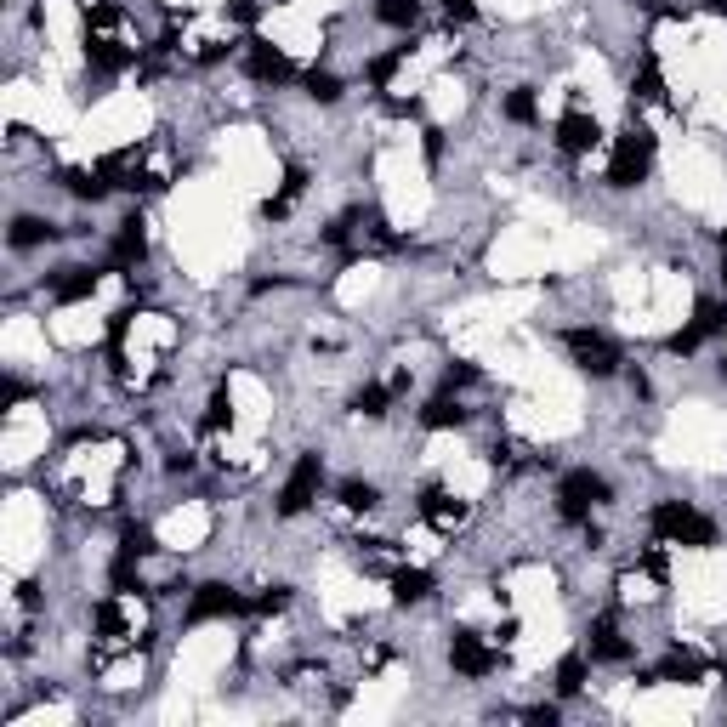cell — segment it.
I'll return each mask as SVG.
<instances>
[{"label":"cell","instance_id":"6da1fadb","mask_svg":"<svg viewBox=\"0 0 727 727\" xmlns=\"http://www.w3.org/2000/svg\"><path fill=\"white\" fill-rule=\"evenodd\" d=\"M648 523H654V540H665V546H693V551L716 546V523L688 500H659Z\"/></svg>","mask_w":727,"mask_h":727},{"label":"cell","instance_id":"7a4b0ae2","mask_svg":"<svg viewBox=\"0 0 727 727\" xmlns=\"http://www.w3.org/2000/svg\"><path fill=\"white\" fill-rule=\"evenodd\" d=\"M654 171V131L648 125H625L608 154V188H637Z\"/></svg>","mask_w":727,"mask_h":727},{"label":"cell","instance_id":"3957f363","mask_svg":"<svg viewBox=\"0 0 727 727\" xmlns=\"http://www.w3.org/2000/svg\"><path fill=\"white\" fill-rule=\"evenodd\" d=\"M319 483H324V455H302L296 472L284 478L279 489V517H302L313 500H319Z\"/></svg>","mask_w":727,"mask_h":727},{"label":"cell","instance_id":"277c9868","mask_svg":"<svg viewBox=\"0 0 727 727\" xmlns=\"http://www.w3.org/2000/svg\"><path fill=\"white\" fill-rule=\"evenodd\" d=\"M563 347H568V358H574L586 375H614V370H620V347H614L603 330H568Z\"/></svg>","mask_w":727,"mask_h":727},{"label":"cell","instance_id":"5b68a950","mask_svg":"<svg viewBox=\"0 0 727 727\" xmlns=\"http://www.w3.org/2000/svg\"><path fill=\"white\" fill-rule=\"evenodd\" d=\"M245 597L233 586H222V580H211V586L194 591V603H188V625H205V620H233V614H245Z\"/></svg>","mask_w":727,"mask_h":727},{"label":"cell","instance_id":"8992f818","mask_svg":"<svg viewBox=\"0 0 727 727\" xmlns=\"http://www.w3.org/2000/svg\"><path fill=\"white\" fill-rule=\"evenodd\" d=\"M722 330H727V302H699V307H693V324H682L665 347H671V353H693L699 341L722 336Z\"/></svg>","mask_w":727,"mask_h":727},{"label":"cell","instance_id":"52a82bcc","mask_svg":"<svg viewBox=\"0 0 727 727\" xmlns=\"http://www.w3.org/2000/svg\"><path fill=\"white\" fill-rule=\"evenodd\" d=\"M449 665L461 676H489L500 665V648H489L478 631H455V637H449Z\"/></svg>","mask_w":727,"mask_h":727},{"label":"cell","instance_id":"ba28073f","mask_svg":"<svg viewBox=\"0 0 727 727\" xmlns=\"http://www.w3.org/2000/svg\"><path fill=\"white\" fill-rule=\"evenodd\" d=\"M597 142H603V125L591 120L586 108H568L563 120H557V148L563 154H591Z\"/></svg>","mask_w":727,"mask_h":727},{"label":"cell","instance_id":"9c48e42d","mask_svg":"<svg viewBox=\"0 0 727 727\" xmlns=\"http://www.w3.org/2000/svg\"><path fill=\"white\" fill-rule=\"evenodd\" d=\"M245 69H250V80H262V86H284V80L296 74V63H290L279 46H262V40H250V46H245Z\"/></svg>","mask_w":727,"mask_h":727},{"label":"cell","instance_id":"30bf717a","mask_svg":"<svg viewBox=\"0 0 727 727\" xmlns=\"http://www.w3.org/2000/svg\"><path fill=\"white\" fill-rule=\"evenodd\" d=\"M421 517L438 534H455V529H466V517H472V512H466V500H455L449 489H426V495H421Z\"/></svg>","mask_w":727,"mask_h":727},{"label":"cell","instance_id":"8fae6325","mask_svg":"<svg viewBox=\"0 0 727 727\" xmlns=\"http://www.w3.org/2000/svg\"><path fill=\"white\" fill-rule=\"evenodd\" d=\"M591 659H603V665H625V659H631L614 614H597V620H591Z\"/></svg>","mask_w":727,"mask_h":727},{"label":"cell","instance_id":"7c38bea8","mask_svg":"<svg viewBox=\"0 0 727 727\" xmlns=\"http://www.w3.org/2000/svg\"><path fill=\"white\" fill-rule=\"evenodd\" d=\"M86 63L97 74H120V69H131V63H137V52H131V46H120V40H108V35H86Z\"/></svg>","mask_w":727,"mask_h":727},{"label":"cell","instance_id":"4fadbf2b","mask_svg":"<svg viewBox=\"0 0 727 727\" xmlns=\"http://www.w3.org/2000/svg\"><path fill=\"white\" fill-rule=\"evenodd\" d=\"M148 256V233H142V216H125L120 233H114V267H137Z\"/></svg>","mask_w":727,"mask_h":727},{"label":"cell","instance_id":"5bb4252c","mask_svg":"<svg viewBox=\"0 0 727 727\" xmlns=\"http://www.w3.org/2000/svg\"><path fill=\"white\" fill-rule=\"evenodd\" d=\"M97 284H103V273H97V267H69V273L52 284V296L63 307H74V302H86V296H97Z\"/></svg>","mask_w":727,"mask_h":727},{"label":"cell","instance_id":"9a60e30c","mask_svg":"<svg viewBox=\"0 0 727 727\" xmlns=\"http://www.w3.org/2000/svg\"><path fill=\"white\" fill-rule=\"evenodd\" d=\"M426 597H432V574H426V568H398V574H392V603L398 608L426 603Z\"/></svg>","mask_w":727,"mask_h":727},{"label":"cell","instance_id":"2e32d148","mask_svg":"<svg viewBox=\"0 0 727 727\" xmlns=\"http://www.w3.org/2000/svg\"><path fill=\"white\" fill-rule=\"evenodd\" d=\"M421 426H426V432H449V426H466V404L444 392V398H432V404L421 409Z\"/></svg>","mask_w":727,"mask_h":727},{"label":"cell","instance_id":"e0dca14e","mask_svg":"<svg viewBox=\"0 0 727 727\" xmlns=\"http://www.w3.org/2000/svg\"><path fill=\"white\" fill-rule=\"evenodd\" d=\"M302 188H307V171H302V165H290V171H284V188L262 205V216H267V222H273V216H284L296 199H302Z\"/></svg>","mask_w":727,"mask_h":727},{"label":"cell","instance_id":"ac0fdd59","mask_svg":"<svg viewBox=\"0 0 727 727\" xmlns=\"http://www.w3.org/2000/svg\"><path fill=\"white\" fill-rule=\"evenodd\" d=\"M659 676H665V682H705V659H699V654H682V648H676V654H665Z\"/></svg>","mask_w":727,"mask_h":727},{"label":"cell","instance_id":"d6986e66","mask_svg":"<svg viewBox=\"0 0 727 727\" xmlns=\"http://www.w3.org/2000/svg\"><path fill=\"white\" fill-rule=\"evenodd\" d=\"M63 188H69L74 199H103L114 182H108L103 171H80V165H74V171H63Z\"/></svg>","mask_w":727,"mask_h":727},{"label":"cell","instance_id":"ffe728a7","mask_svg":"<svg viewBox=\"0 0 727 727\" xmlns=\"http://www.w3.org/2000/svg\"><path fill=\"white\" fill-rule=\"evenodd\" d=\"M120 557H125V563H142V557H154V529H148V523H125Z\"/></svg>","mask_w":727,"mask_h":727},{"label":"cell","instance_id":"44dd1931","mask_svg":"<svg viewBox=\"0 0 727 727\" xmlns=\"http://www.w3.org/2000/svg\"><path fill=\"white\" fill-rule=\"evenodd\" d=\"M375 18L392 23V29H415V18H421V0H375Z\"/></svg>","mask_w":727,"mask_h":727},{"label":"cell","instance_id":"7402d4cb","mask_svg":"<svg viewBox=\"0 0 727 727\" xmlns=\"http://www.w3.org/2000/svg\"><path fill=\"white\" fill-rule=\"evenodd\" d=\"M387 404H392V381H387V387H381V381H364V387L353 392L358 415H387Z\"/></svg>","mask_w":727,"mask_h":727},{"label":"cell","instance_id":"603a6c76","mask_svg":"<svg viewBox=\"0 0 727 727\" xmlns=\"http://www.w3.org/2000/svg\"><path fill=\"white\" fill-rule=\"evenodd\" d=\"M341 506H347V512H375V506H381V489H375V483L347 478V483H341Z\"/></svg>","mask_w":727,"mask_h":727},{"label":"cell","instance_id":"cb8c5ba5","mask_svg":"<svg viewBox=\"0 0 727 727\" xmlns=\"http://www.w3.org/2000/svg\"><path fill=\"white\" fill-rule=\"evenodd\" d=\"M586 671H591L586 654H568L563 665H557V693H563V699H574V693L586 688Z\"/></svg>","mask_w":727,"mask_h":727},{"label":"cell","instance_id":"d4e9b609","mask_svg":"<svg viewBox=\"0 0 727 727\" xmlns=\"http://www.w3.org/2000/svg\"><path fill=\"white\" fill-rule=\"evenodd\" d=\"M40 239H52V222H40V216H18L12 222V250H35Z\"/></svg>","mask_w":727,"mask_h":727},{"label":"cell","instance_id":"484cf974","mask_svg":"<svg viewBox=\"0 0 727 727\" xmlns=\"http://www.w3.org/2000/svg\"><path fill=\"white\" fill-rule=\"evenodd\" d=\"M500 114H506L512 125H534V114H540V108H534V91H529V86L506 91V103H500Z\"/></svg>","mask_w":727,"mask_h":727},{"label":"cell","instance_id":"4316f807","mask_svg":"<svg viewBox=\"0 0 727 727\" xmlns=\"http://www.w3.org/2000/svg\"><path fill=\"white\" fill-rule=\"evenodd\" d=\"M120 6H108V0H91L86 6V35H114L120 29Z\"/></svg>","mask_w":727,"mask_h":727},{"label":"cell","instance_id":"83f0119b","mask_svg":"<svg viewBox=\"0 0 727 727\" xmlns=\"http://www.w3.org/2000/svg\"><path fill=\"white\" fill-rule=\"evenodd\" d=\"M91 625H97V637H103V642L125 637V608H120V603H97V614H91Z\"/></svg>","mask_w":727,"mask_h":727},{"label":"cell","instance_id":"f1b7e54d","mask_svg":"<svg viewBox=\"0 0 727 727\" xmlns=\"http://www.w3.org/2000/svg\"><path fill=\"white\" fill-rule=\"evenodd\" d=\"M404 63H409V46H398V52H381V57L370 63V80H375L381 91H387V86H392V74L404 69Z\"/></svg>","mask_w":727,"mask_h":727},{"label":"cell","instance_id":"f546056e","mask_svg":"<svg viewBox=\"0 0 727 727\" xmlns=\"http://www.w3.org/2000/svg\"><path fill=\"white\" fill-rule=\"evenodd\" d=\"M307 97H313V103H336V97H341V80L330 69H313V74H307Z\"/></svg>","mask_w":727,"mask_h":727},{"label":"cell","instance_id":"4dcf8cb0","mask_svg":"<svg viewBox=\"0 0 727 727\" xmlns=\"http://www.w3.org/2000/svg\"><path fill=\"white\" fill-rule=\"evenodd\" d=\"M637 97H642V103H665V80H659L654 63H642V74H637Z\"/></svg>","mask_w":727,"mask_h":727},{"label":"cell","instance_id":"1f68e13d","mask_svg":"<svg viewBox=\"0 0 727 727\" xmlns=\"http://www.w3.org/2000/svg\"><path fill=\"white\" fill-rule=\"evenodd\" d=\"M205 426H211V432H222V426H233V409H228V392H216V398H211V409H205Z\"/></svg>","mask_w":727,"mask_h":727},{"label":"cell","instance_id":"d6a6232c","mask_svg":"<svg viewBox=\"0 0 727 727\" xmlns=\"http://www.w3.org/2000/svg\"><path fill=\"white\" fill-rule=\"evenodd\" d=\"M284 603H290V586H267V591H262V597H256L250 608H256V614H279Z\"/></svg>","mask_w":727,"mask_h":727},{"label":"cell","instance_id":"836d02e7","mask_svg":"<svg viewBox=\"0 0 727 727\" xmlns=\"http://www.w3.org/2000/svg\"><path fill=\"white\" fill-rule=\"evenodd\" d=\"M478 18V6H472V0H444V23L449 29H455V23H472Z\"/></svg>","mask_w":727,"mask_h":727},{"label":"cell","instance_id":"e575fe53","mask_svg":"<svg viewBox=\"0 0 727 727\" xmlns=\"http://www.w3.org/2000/svg\"><path fill=\"white\" fill-rule=\"evenodd\" d=\"M466 381H478V370H472V364H449L444 387H466Z\"/></svg>","mask_w":727,"mask_h":727},{"label":"cell","instance_id":"d590c367","mask_svg":"<svg viewBox=\"0 0 727 727\" xmlns=\"http://www.w3.org/2000/svg\"><path fill=\"white\" fill-rule=\"evenodd\" d=\"M705 12H716V18H727V0H705Z\"/></svg>","mask_w":727,"mask_h":727},{"label":"cell","instance_id":"8d00e7d4","mask_svg":"<svg viewBox=\"0 0 727 727\" xmlns=\"http://www.w3.org/2000/svg\"><path fill=\"white\" fill-rule=\"evenodd\" d=\"M716 239H722V256H727V228H722V233H716Z\"/></svg>","mask_w":727,"mask_h":727},{"label":"cell","instance_id":"74e56055","mask_svg":"<svg viewBox=\"0 0 727 727\" xmlns=\"http://www.w3.org/2000/svg\"><path fill=\"white\" fill-rule=\"evenodd\" d=\"M722 284H727V262H722Z\"/></svg>","mask_w":727,"mask_h":727}]
</instances>
